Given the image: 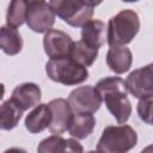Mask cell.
Instances as JSON below:
<instances>
[{"label": "cell", "mask_w": 153, "mask_h": 153, "mask_svg": "<svg viewBox=\"0 0 153 153\" xmlns=\"http://www.w3.org/2000/svg\"><path fill=\"white\" fill-rule=\"evenodd\" d=\"M96 88L99 91L108 110L118 124L126 123L131 115V104L128 99L126 81L120 76H106L100 79Z\"/></svg>", "instance_id": "1"}, {"label": "cell", "mask_w": 153, "mask_h": 153, "mask_svg": "<svg viewBox=\"0 0 153 153\" xmlns=\"http://www.w3.org/2000/svg\"><path fill=\"white\" fill-rule=\"evenodd\" d=\"M140 30V19L135 11L123 10L111 17L108 23V44L124 47L130 43Z\"/></svg>", "instance_id": "2"}, {"label": "cell", "mask_w": 153, "mask_h": 153, "mask_svg": "<svg viewBox=\"0 0 153 153\" xmlns=\"http://www.w3.org/2000/svg\"><path fill=\"white\" fill-rule=\"evenodd\" d=\"M136 143L137 134L130 126H108L97 143V151L99 153H127Z\"/></svg>", "instance_id": "3"}, {"label": "cell", "mask_w": 153, "mask_h": 153, "mask_svg": "<svg viewBox=\"0 0 153 153\" xmlns=\"http://www.w3.org/2000/svg\"><path fill=\"white\" fill-rule=\"evenodd\" d=\"M100 2L73 1V0H51L49 1L54 13L71 26L79 27L87 24L94 12V7Z\"/></svg>", "instance_id": "4"}, {"label": "cell", "mask_w": 153, "mask_h": 153, "mask_svg": "<svg viewBox=\"0 0 153 153\" xmlns=\"http://www.w3.org/2000/svg\"><path fill=\"white\" fill-rule=\"evenodd\" d=\"M45 73L50 80L66 86L81 84L88 78L87 68L71 57L50 59L45 65Z\"/></svg>", "instance_id": "5"}, {"label": "cell", "mask_w": 153, "mask_h": 153, "mask_svg": "<svg viewBox=\"0 0 153 153\" xmlns=\"http://www.w3.org/2000/svg\"><path fill=\"white\" fill-rule=\"evenodd\" d=\"M103 102L99 91L91 86H79L68 96V103L74 114H94Z\"/></svg>", "instance_id": "6"}, {"label": "cell", "mask_w": 153, "mask_h": 153, "mask_svg": "<svg viewBox=\"0 0 153 153\" xmlns=\"http://www.w3.org/2000/svg\"><path fill=\"white\" fill-rule=\"evenodd\" d=\"M55 13L49 2L45 1H27L26 24L35 32L43 33L51 30L55 23Z\"/></svg>", "instance_id": "7"}, {"label": "cell", "mask_w": 153, "mask_h": 153, "mask_svg": "<svg viewBox=\"0 0 153 153\" xmlns=\"http://www.w3.org/2000/svg\"><path fill=\"white\" fill-rule=\"evenodd\" d=\"M128 91L137 99L153 96V63L133 71L126 79Z\"/></svg>", "instance_id": "8"}, {"label": "cell", "mask_w": 153, "mask_h": 153, "mask_svg": "<svg viewBox=\"0 0 153 153\" xmlns=\"http://www.w3.org/2000/svg\"><path fill=\"white\" fill-rule=\"evenodd\" d=\"M74 41L69 35L61 30L51 29L43 37V47L45 54L50 59L69 57Z\"/></svg>", "instance_id": "9"}, {"label": "cell", "mask_w": 153, "mask_h": 153, "mask_svg": "<svg viewBox=\"0 0 153 153\" xmlns=\"http://www.w3.org/2000/svg\"><path fill=\"white\" fill-rule=\"evenodd\" d=\"M51 110V123L49 126V130L54 135H61L66 130H68L73 111L67 99L56 98L48 103Z\"/></svg>", "instance_id": "10"}, {"label": "cell", "mask_w": 153, "mask_h": 153, "mask_svg": "<svg viewBox=\"0 0 153 153\" xmlns=\"http://www.w3.org/2000/svg\"><path fill=\"white\" fill-rule=\"evenodd\" d=\"M41 98L42 92L38 85L33 82H24L16 86L10 99L23 111H26L39 105Z\"/></svg>", "instance_id": "11"}, {"label": "cell", "mask_w": 153, "mask_h": 153, "mask_svg": "<svg viewBox=\"0 0 153 153\" xmlns=\"http://www.w3.org/2000/svg\"><path fill=\"white\" fill-rule=\"evenodd\" d=\"M81 41L94 49H99L108 41V26L99 19H91L81 29Z\"/></svg>", "instance_id": "12"}, {"label": "cell", "mask_w": 153, "mask_h": 153, "mask_svg": "<svg viewBox=\"0 0 153 153\" xmlns=\"http://www.w3.org/2000/svg\"><path fill=\"white\" fill-rule=\"evenodd\" d=\"M133 63V54L127 47H111L106 54V65L116 74L129 71Z\"/></svg>", "instance_id": "13"}, {"label": "cell", "mask_w": 153, "mask_h": 153, "mask_svg": "<svg viewBox=\"0 0 153 153\" xmlns=\"http://www.w3.org/2000/svg\"><path fill=\"white\" fill-rule=\"evenodd\" d=\"M51 123V110L48 104H39L25 118V128L32 133L37 134L49 128Z\"/></svg>", "instance_id": "14"}, {"label": "cell", "mask_w": 153, "mask_h": 153, "mask_svg": "<svg viewBox=\"0 0 153 153\" xmlns=\"http://www.w3.org/2000/svg\"><path fill=\"white\" fill-rule=\"evenodd\" d=\"M96 118L92 114H73L68 131L76 140H82L92 134Z\"/></svg>", "instance_id": "15"}, {"label": "cell", "mask_w": 153, "mask_h": 153, "mask_svg": "<svg viewBox=\"0 0 153 153\" xmlns=\"http://www.w3.org/2000/svg\"><path fill=\"white\" fill-rule=\"evenodd\" d=\"M0 48L10 56L17 55L23 49V38L17 29L10 27L7 25L0 29Z\"/></svg>", "instance_id": "16"}, {"label": "cell", "mask_w": 153, "mask_h": 153, "mask_svg": "<svg viewBox=\"0 0 153 153\" xmlns=\"http://www.w3.org/2000/svg\"><path fill=\"white\" fill-rule=\"evenodd\" d=\"M23 110L18 108L11 99L1 104L0 110V127L2 130H11L17 127L23 116Z\"/></svg>", "instance_id": "17"}, {"label": "cell", "mask_w": 153, "mask_h": 153, "mask_svg": "<svg viewBox=\"0 0 153 153\" xmlns=\"http://www.w3.org/2000/svg\"><path fill=\"white\" fill-rule=\"evenodd\" d=\"M97 56H98V49H94V48L87 45L82 41L74 42L72 50H71V55H69V57L72 60H74L76 63H79L84 67L92 66L93 62L96 61Z\"/></svg>", "instance_id": "18"}, {"label": "cell", "mask_w": 153, "mask_h": 153, "mask_svg": "<svg viewBox=\"0 0 153 153\" xmlns=\"http://www.w3.org/2000/svg\"><path fill=\"white\" fill-rule=\"evenodd\" d=\"M26 10H27V1H24V0L11 1L6 13L7 26L13 29L22 26L26 20Z\"/></svg>", "instance_id": "19"}, {"label": "cell", "mask_w": 153, "mask_h": 153, "mask_svg": "<svg viewBox=\"0 0 153 153\" xmlns=\"http://www.w3.org/2000/svg\"><path fill=\"white\" fill-rule=\"evenodd\" d=\"M66 139L61 135H51L42 140L37 147V153H63Z\"/></svg>", "instance_id": "20"}, {"label": "cell", "mask_w": 153, "mask_h": 153, "mask_svg": "<svg viewBox=\"0 0 153 153\" xmlns=\"http://www.w3.org/2000/svg\"><path fill=\"white\" fill-rule=\"evenodd\" d=\"M136 111L141 121L153 126V96L140 99L136 106Z\"/></svg>", "instance_id": "21"}, {"label": "cell", "mask_w": 153, "mask_h": 153, "mask_svg": "<svg viewBox=\"0 0 153 153\" xmlns=\"http://www.w3.org/2000/svg\"><path fill=\"white\" fill-rule=\"evenodd\" d=\"M63 153H84V148H82L81 143H79L76 140L67 139Z\"/></svg>", "instance_id": "22"}, {"label": "cell", "mask_w": 153, "mask_h": 153, "mask_svg": "<svg viewBox=\"0 0 153 153\" xmlns=\"http://www.w3.org/2000/svg\"><path fill=\"white\" fill-rule=\"evenodd\" d=\"M4 153H27V152L23 148H19V147H12V148L6 149Z\"/></svg>", "instance_id": "23"}, {"label": "cell", "mask_w": 153, "mask_h": 153, "mask_svg": "<svg viewBox=\"0 0 153 153\" xmlns=\"http://www.w3.org/2000/svg\"><path fill=\"white\" fill-rule=\"evenodd\" d=\"M140 153H153V143L152 145H148V146H146Z\"/></svg>", "instance_id": "24"}, {"label": "cell", "mask_w": 153, "mask_h": 153, "mask_svg": "<svg viewBox=\"0 0 153 153\" xmlns=\"http://www.w3.org/2000/svg\"><path fill=\"white\" fill-rule=\"evenodd\" d=\"M86 153H99L98 151H88V152H86Z\"/></svg>", "instance_id": "25"}]
</instances>
